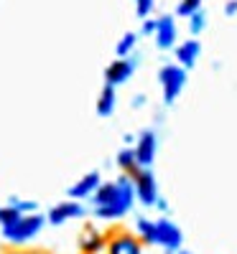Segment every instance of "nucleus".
Segmentation results:
<instances>
[{
    "label": "nucleus",
    "mask_w": 237,
    "mask_h": 254,
    "mask_svg": "<svg viewBox=\"0 0 237 254\" xmlns=\"http://www.w3.org/2000/svg\"><path fill=\"white\" fill-rule=\"evenodd\" d=\"M158 153V135L156 130H143L135 140V158L140 168H150Z\"/></svg>",
    "instance_id": "0eeeda50"
},
{
    "label": "nucleus",
    "mask_w": 237,
    "mask_h": 254,
    "mask_svg": "<svg viewBox=\"0 0 237 254\" xmlns=\"http://www.w3.org/2000/svg\"><path fill=\"white\" fill-rule=\"evenodd\" d=\"M135 203V183L130 176H120L115 178V196L113 201L107 203L105 208H95V216L102 219V221H115V219H122L127 211L133 208Z\"/></svg>",
    "instance_id": "f257e3e1"
},
{
    "label": "nucleus",
    "mask_w": 237,
    "mask_h": 254,
    "mask_svg": "<svg viewBox=\"0 0 237 254\" xmlns=\"http://www.w3.org/2000/svg\"><path fill=\"white\" fill-rule=\"evenodd\" d=\"M135 44H138V36L135 33H125L120 41H118V46H115V54L120 59H127V56H133L135 54Z\"/></svg>",
    "instance_id": "f3484780"
},
{
    "label": "nucleus",
    "mask_w": 237,
    "mask_h": 254,
    "mask_svg": "<svg viewBox=\"0 0 237 254\" xmlns=\"http://www.w3.org/2000/svg\"><path fill=\"white\" fill-rule=\"evenodd\" d=\"M156 208L161 211V214H168V201H166V198H158V201H156Z\"/></svg>",
    "instance_id": "a878e982"
},
{
    "label": "nucleus",
    "mask_w": 237,
    "mask_h": 254,
    "mask_svg": "<svg viewBox=\"0 0 237 254\" xmlns=\"http://www.w3.org/2000/svg\"><path fill=\"white\" fill-rule=\"evenodd\" d=\"M143 33H156V20L153 18L143 20Z\"/></svg>",
    "instance_id": "5701e85b"
},
{
    "label": "nucleus",
    "mask_w": 237,
    "mask_h": 254,
    "mask_svg": "<svg viewBox=\"0 0 237 254\" xmlns=\"http://www.w3.org/2000/svg\"><path fill=\"white\" fill-rule=\"evenodd\" d=\"M225 15H237V0H230L225 5Z\"/></svg>",
    "instance_id": "b1692460"
},
{
    "label": "nucleus",
    "mask_w": 237,
    "mask_h": 254,
    "mask_svg": "<svg viewBox=\"0 0 237 254\" xmlns=\"http://www.w3.org/2000/svg\"><path fill=\"white\" fill-rule=\"evenodd\" d=\"M202 3H204V0H181V3L176 5V15L191 18L197 10H202Z\"/></svg>",
    "instance_id": "6ab92c4d"
},
{
    "label": "nucleus",
    "mask_w": 237,
    "mask_h": 254,
    "mask_svg": "<svg viewBox=\"0 0 237 254\" xmlns=\"http://www.w3.org/2000/svg\"><path fill=\"white\" fill-rule=\"evenodd\" d=\"M133 107H135V110L145 107V94H135V97H133Z\"/></svg>",
    "instance_id": "393cba45"
},
{
    "label": "nucleus",
    "mask_w": 237,
    "mask_h": 254,
    "mask_svg": "<svg viewBox=\"0 0 237 254\" xmlns=\"http://www.w3.org/2000/svg\"><path fill=\"white\" fill-rule=\"evenodd\" d=\"M79 252L82 254H105L107 252V234H102L92 224L84 226L79 234Z\"/></svg>",
    "instance_id": "1a4fd4ad"
},
{
    "label": "nucleus",
    "mask_w": 237,
    "mask_h": 254,
    "mask_svg": "<svg viewBox=\"0 0 237 254\" xmlns=\"http://www.w3.org/2000/svg\"><path fill=\"white\" fill-rule=\"evenodd\" d=\"M44 224H46V216H41V214L20 216L15 224L3 229V239L8 244H13V247H23V244H28L31 239L38 237V231L44 229Z\"/></svg>",
    "instance_id": "f03ea898"
},
{
    "label": "nucleus",
    "mask_w": 237,
    "mask_h": 254,
    "mask_svg": "<svg viewBox=\"0 0 237 254\" xmlns=\"http://www.w3.org/2000/svg\"><path fill=\"white\" fill-rule=\"evenodd\" d=\"M133 183H135V198L143 206H156L161 193H158V181H156L153 171H150V168H140L133 176Z\"/></svg>",
    "instance_id": "39448f33"
},
{
    "label": "nucleus",
    "mask_w": 237,
    "mask_h": 254,
    "mask_svg": "<svg viewBox=\"0 0 237 254\" xmlns=\"http://www.w3.org/2000/svg\"><path fill=\"white\" fill-rule=\"evenodd\" d=\"M133 3H135V13H138V18L148 20V15L153 13V5H156V0H133Z\"/></svg>",
    "instance_id": "4be33fe9"
},
{
    "label": "nucleus",
    "mask_w": 237,
    "mask_h": 254,
    "mask_svg": "<svg viewBox=\"0 0 237 254\" xmlns=\"http://www.w3.org/2000/svg\"><path fill=\"white\" fill-rule=\"evenodd\" d=\"M204 28H207V13H204V10H197V13L189 18V31H191L194 36H199Z\"/></svg>",
    "instance_id": "aec40b11"
},
{
    "label": "nucleus",
    "mask_w": 237,
    "mask_h": 254,
    "mask_svg": "<svg viewBox=\"0 0 237 254\" xmlns=\"http://www.w3.org/2000/svg\"><path fill=\"white\" fill-rule=\"evenodd\" d=\"M158 81H161V89H163V102L174 104L186 87V69L179 66V64H166L158 71Z\"/></svg>",
    "instance_id": "7ed1b4c3"
},
{
    "label": "nucleus",
    "mask_w": 237,
    "mask_h": 254,
    "mask_svg": "<svg viewBox=\"0 0 237 254\" xmlns=\"http://www.w3.org/2000/svg\"><path fill=\"white\" fill-rule=\"evenodd\" d=\"M115 107H118V94H115V87H107V84H105V89H102V92H100V97H97V115L110 117V115L115 112Z\"/></svg>",
    "instance_id": "4468645a"
},
{
    "label": "nucleus",
    "mask_w": 237,
    "mask_h": 254,
    "mask_svg": "<svg viewBox=\"0 0 237 254\" xmlns=\"http://www.w3.org/2000/svg\"><path fill=\"white\" fill-rule=\"evenodd\" d=\"M84 216V206L79 201H61L56 203L51 211H49V216L46 221L54 224V226H61L64 221H69V219H82Z\"/></svg>",
    "instance_id": "9b49d317"
},
{
    "label": "nucleus",
    "mask_w": 237,
    "mask_h": 254,
    "mask_svg": "<svg viewBox=\"0 0 237 254\" xmlns=\"http://www.w3.org/2000/svg\"><path fill=\"white\" fill-rule=\"evenodd\" d=\"M23 214H18L15 208H10V206H0V229H5V226H10V224H15Z\"/></svg>",
    "instance_id": "412c9836"
},
{
    "label": "nucleus",
    "mask_w": 237,
    "mask_h": 254,
    "mask_svg": "<svg viewBox=\"0 0 237 254\" xmlns=\"http://www.w3.org/2000/svg\"><path fill=\"white\" fill-rule=\"evenodd\" d=\"M105 254H143V242L135 231L115 229L107 234V252Z\"/></svg>",
    "instance_id": "20e7f679"
},
{
    "label": "nucleus",
    "mask_w": 237,
    "mask_h": 254,
    "mask_svg": "<svg viewBox=\"0 0 237 254\" xmlns=\"http://www.w3.org/2000/svg\"><path fill=\"white\" fill-rule=\"evenodd\" d=\"M202 56V44L197 38H189V41H181V44L176 46V64L184 69H191L194 64L199 61Z\"/></svg>",
    "instance_id": "ddd939ff"
},
{
    "label": "nucleus",
    "mask_w": 237,
    "mask_h": 254,
    "mask_svg": "<svg viewBox=\"0 0 237 254\" xmlns=\"http://www.w3.org/2000/svg\"><path fill=\"white\" fill-rule=\"evenodd\" d=\"M8 206H10V208H15L18 214H23V216H28V214H38V211H36V201H31V198H18V196H10V198H8Z\"/></svg>",
    "instance_id": "a211bd4d"
},
{
    "label": "nucleus",
    "mask_w": 237,
    "mask_h": 254,
    "mask_svg": "<svg viewBox=\"0 0 237 254\" xmlns=\"http://www.w3.org/2000/svg\"><path fill=\"white\" fill-rule=\"evenodd\" d=\"M156 46L158 49H171L176 46V36H179V26L174 15H161L156 18Z\"/></svg>",
    "instance_id": "9d476101"
},
{
    "label": "nucleus",
    "mask_w": 237,
    "mask_h": 254,
    "mask_svg": "<svg viewBox=\"0 0 237 254\" xmlns=\"http://www.w3.org/2000/svg\"><path fill=\"white\" fill-rule=\"evenodd\" d=\"M10 254H36V252H28V249H13Z\"/></svg>",
    "instance_id": "bb28decb"
},
{
    "label": "nucleus",
    "mask_w": 237,
    "mask_h": 254,
    "mask_svg": "<svg viewBox=\"0 0 237 254\" xmlns=\"http://www.w3.org/2000/svg\"><path fill=\"white\" fill-rule=\"evenodd\" d=\"M102 186V178H100V173L97 171H92V173H87V176H82L74 186H69V198L72 201H79V198H92L95 196V190Z\"/></svg>",
    "instance_id": "f8f14e48"
},
{
    "label": "nucleus",
    "mask_w": 237,
    "mask_h": 254,
    "mask_svg": "<svg viewBox=\"0 0 237 254\" xmlns=\"http://www.w3.org/2000/svg\"><path fill=\"white\" fill-rule=\"evenodd\" d=\"M135 66H138V59H115L105 69V84L107 87H120V84H125L133 76Z\"/></svg>",
    "instance_id": "6e6552de"
},
{
    "label": "nucleus",
    "mask_w": 237,
    "mask_h": 254,
    "mask_svg": "<svg viewBox=\"0 0 237 254\" xmlns=\"http://www.w3.org/2000/svg\"><path fill=\"white\" fill-rule=\"evenodd\" d=\"M118 165H120V171L125 173V176H135L138 171H140V165H138V158H135V147H122V150L118 153Z\"/></svg>",
    "instance_id": "2eb2a0df"
},
{
    "label": "nucleus",
    "mask_w": 237,
    "mask_h": 254,
    "mask_svg": "<svg viewBox=\"0 0 237 254\" xmlns=\"http://www.w3.org/2000/svg\"><path fill=\"white\" fill-rule=\"evenodd\" d=\"M135 234L143 244H153V239H156V219L138 216L135 219Z\"/></svg>",
    "instance_id": "dca6fc26"
},
{
    "label": "nucleus",
    "mask_w": 237,
    "mask_h": 254,
    "mask_svg": "<svg viewBox=\"0 0 237 254\" xmlns=\"http://www.w3.org/2000/svg\"><path fill=\"white\" fill-rule=\"evenodd\" d=\"M168 254H191V252H186V249H176V252H168Z\"/></svg>",
    "instance_id": "cd10ccee"
},
{
    "label": "nucleus",
    "mask_w": 237,
    "mask_h": 254,
    "mask_svg": "<svg viewBox=\"0 0 237 254\" xmlns=\"http://www.w3.org/2000/svg\"><path fill=\"white\" fill-rule=\"evenodd\" d=\"M181 242H184V231L174 221L166 219V216L156 219V239H153V244L163 247L166 252H176V249H181Z\"/></svg>",
    "instance_id": "423d86ee"
}]
</instances>
